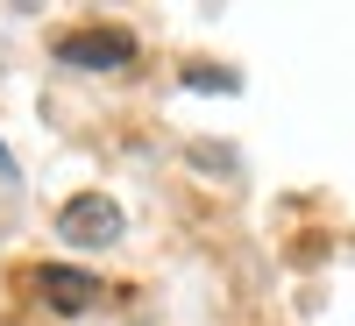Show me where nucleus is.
I'll use <instances>...</instances> for the list:
<instances>
[{"label": "nucleus", "instance_id": "obj_1", "mask_svg": "<svg viewBox=\"0 0 355 326\" xmlns=\"http://www.w3.org/2000/svg\"><path fill=\"white\" fill-rule=\"evenodd\" d=\"M57 234H64V242H78V248H100V242H114V234H121V213H114L107 192H85V199H71L64 213H57Z\"/></svg>", "mask_w": 355, "mask_h": 326}, {"label": "nucleus", "instance_id": "obj_4", "mask_svg": "<svg viewBox=\"0 0 355 326\" xmlns=\"http://www.w3.org/2000/svg\"><path fill=\"white\" fill-rule=\"evenodd\" d=\"M0 170H8V177H15V156H8V150H0Z\"/></svg>", "mask_w": 355, "mask_h": 326}, {"label": "nucleus", "instance_id": "obj_3", "mask_svg": "<svg viewBox=\"0 0 355 326\" xmlns=\"http://www.w3.org/2000/svg\"><path fill=\"white\" fill-rule=\"evenodd\" d=\"M36 291H43L57 312H85V305H100V277L64 270V262H43V270H36Z\"/></svg>", "mask_w": 355, "mask_h": 326}, {"label": "nucleus", "instance_id": "obj_2", "mask_svg": "<svg viewBox=\"0 0 355 326\" xmlns=\"http://www.w3.org/2000/svg\"><path fill=\"white\" fill-rule=\"evenodd\" d=\"M57 57H64V64L114 71V64H128V57H135V43L121 36V28H85V36H64V43H57Z\"/></svg>", "mask_w": 355, "mask_h": 326}]
</instances>
